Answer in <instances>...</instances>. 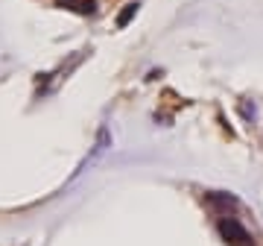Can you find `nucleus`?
Returning a JSON list of instances; mask_svg holds the SVG:
<instances>
[{
    "label": "nucleus",
    "instance_id": "1",
    "mask_svg": "<svg viewBox=\"0 0 263 246\" xmlns=\"http://www.w3.org/2000/svg\"><path fill=\"white\" fill-rule=\"evenodd\" d=\"M219 235L226 237V243H231V246H252V235H249L246 226L234 217L219 220Z\"/></svg>",
    "mask_w": 263,
    "mask_h": 246
},
{
    "label": "nucleus",
    "instance_id": "2",
    "mask_svg": "<svg viewBox=\"0 0 263 246\" xmlns=\"http://www.w3.org/2000/svg\"><path fill=\"white\" fill-rule=\"evenodd\" d=\"M208 202L216 205V208H234L237 205V199L228 197V194H208Z\"/></svg>",
    "mask_w": 263,
    "mask_h": 246
},
{
    "label": "nucleus",
    "instance_id": "3",
    "mask_svg": "<svg viewBox=\"0 0 263 246\" xmlns=\"http://www.w3.org/2000/svg\"><path fill=\"white\" fill-rule=\"evenodd\" d=\"M135 12H138V6H135V3H129V6L123 9V15L117 18V24H120V27H126V24L132 21V15H135Z\"/></svg>",
    "mask_w": 263,
    "mask_h": 246
}]
</instances>
